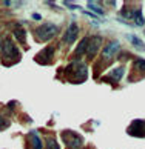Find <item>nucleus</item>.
I'll return each mask as SVG.
<instances>
[{"mask_svg": "<svg viewBox=\"0 0 145 149\" xmlns=\"http://www.w3.org/2000/svg\"><path fill=\"white\" fill-rule=\"evenodd\" d=\"M2 54H3L2 60H3L5 65H13V63H15V62H19V60H20V52H19V49L15 48V45L9 40V38H6V40L3 42Z\"/></svg>", "mask_w": 145, "mask_h": 149, "instance_id": "nucleus-1", "label": "nucleus"}, {"mask_svg": "<svg viewBox=\"0 0 145 149\" xmlns=\"http://www.w3.org/2000/svg\"><path fill=\"white\" fill-rule=\"evenodd\" d=\"M88 6H90V9H93V11H96V13H99L100 15L103 14V9L100 8V6H97V5L94 3V2H88Z\"/></svg>", "mask_w": 145, "mask_h": 149, "instance_id": "nucleus-16", "label": "nucleus"}, {"mask_svg": "<svg viewBox=\"0 0 145 149\" xmlns=\"http://www.w3.org/2000/svg\"><path fill=\"white\" fill-rule=\"evenodd\" d=\"M46 149H60V146H59V143L56 141L54 139L49 137V139L46 140Z\"/></svg>", "mask_w": 145, "mask_h": 149, "instance_id": "nucleus-15", "label": "nucleus"}, {"mask_svg": "<svg viewBox=\"0 0 145 149\" xmlns=\"http://www.w3.org/2000/svg\"><path fill=\"white\" fill-rule=\"evenodd\" d=\"M66 75L71 81L74 83H80L87 79V66L83 63H71L66 68Z\"/></svg>", "mask_w": 145, "mask_h": 149, "instance_id": "nucleus-2", "label": "nucleus"}, {"mask_svg": "<svg viewBox=\"0 0 145 149\" xmlns=\"http://www.w3.org/2000/svg\"><path fill=\"white\" fill-rule=\"evenodd\" d=\"M119 48H120V43H119V42H116V40H114V42H110V45L105 46L103 52H102L103 58H107V60H108V58H111L116 52L119 51Z\"/></svg>", "mask_w": 145, "mask_h": 149, "instance_id": "nucleus-8", "label": "nucleus"}, {"mask_svg": "<svg viewBox=\"0 0 145 149\" xmlns=\"http://www.w3.org/2000/svg\"><path fill=\"white\" fill-rule=\"evenodd\" d=\"M128 134L134 135V137H145V121L144 120L133 121L130 129H128Z\"/></svg>", "mask_w": 145, "mask_h": 149, "instance_id": "nucleus-5", "label": "nucleus"}, {"mask_svg": "<svg viewBox=\"0 0 145 149\" xmlns=\"http://www.w3.org/2000/svg\"><path fill=\"white\" fill-rule=\"evenodd\" d=\"M57 25H54V23H45V25H42V26H39V28L34 31V37L37 38V40H40V42H48V40H51V38L57 34Z\"/></svg>", "mask_w": 145, "mask_h": 149, "instance_id": "nucleus-3", "label": "nucleus"}, {"mask_svg": "<svg viewBox=\"0 0 145 149\" xmlns=\"http://www.w3.org/2000/svg\"><path fill=\"white\" fill-rule=\"evenodd\" d=\"M14 36L17 37L20 42H25V31H23V29H20V28L15 29V31H14Z\"/></svg>", "mask_w": 145, "mask_h": 149, "instance_id": "nucleus-17", "label": "nucleus"}, {"mask_svg": "<svg viewBox=\"0 0 145 149\" xmlns=\"http://www.w3.org/2000/svg\"><path fill=\"white\" fill-rule=\"evenodd\" d=\"M9 125V121L6 118H3V115H0V129H5Z\"/></svg>", "mask_w": 145, "mask_h": 149, "instance_id": "nucleus-18", "label": "nucleus"}, {"mask_svg": "<svg viewBox=\"0 0 145 149\" xmlns=\"http://www.w3.org/2000/svg\"><path fill=\"white\" fill-rule=\"evenodd\" d=\"M133 19H134V22L137 25H144V19H142V9L137 8L136 13H133Z\"/></svg>", "mask_w": 145, "mask_h": 149, "instance_id": "nucleus-13", "label": "nucleus"}, {"mask_svg": "<svg viewBox=\"0 0 145 149\" xmlns=\"http://www.w3.org/2000/svg\"><path fill=\"white\" fill-rule=\"evenodd\" d=\"M134 68L141 72H145V60L144 58H137L134 60Z\"/></svg>", "mask_w": 145, "mask_h": 149, "instance_id": "nucleus-14", "label": "nucleus"}, {"mask_svg": "<svg viewBox=\"0 0 145 149\" xmlns=\"http://www.w3.org/2000/svg\"><path fill=\"white\" fill-rule=\"evenodd\" d=\"M87 45H88V38H82V42L79 43V46L76 49V56H82L83 51H87Z\"/></svg>", "mask_w": 145, "mask_h": 149, "instance_id": "nucleus-12", "label": "nucleus"}, {"mask_svg": "<svg viewBox=\"0 0 145 149\" xmlns=\"http://www.w3.org/2000/svg\"><path fill=\"white\" fill-rule=\"evenodd\" d=\"M30 137H31V143H32V146H34V149H43L42 140H40V137H39V134H37L36 131H31L30 132Z\"/></svg>", "mask_w": 145, "mask_h": 149, "instance_id": "nucleus-10", "label": "nucleus"}, {"mask_svg": "<svg viewBox=\"0 0 145 149\" xmlns=\"http://www.w3.org/2000/svg\"><path fill=\"white\" fill-rule=\"evenodd\" d=\"M62 140L70 149H79L83 145L82 135L76 134V132H72V131H63L62 132Z\"/></svg>", "mask_w": 145, "mask_h": 149, "instance_id": "nucleus-4", "label": "nucleus"}, {"mask_svg": "<svg viewBox=\"0 0 145 149\" xmlns=\"http://www.w3.org/2000/svg\"><path fill=\"white\" fill-rule=\"evenodd\" d=\"M100 43H102V37H91V38H88V45H87L88 57H94V56H96Z\"/></svg>", "mask_w": 145, "mask_h": 149, "instance_id": "nucleus-6", "label": "nucleus"}, {"mask_svg": "<svg viewBox=\"0 0 145 149\" xmlns=\"http://www.w3.org/2000/svg\"><path fill=\"white\" fill-rule=\"evenodd\" d=\"M124 72H125L124 66H119V68H116V69H111L110 74H108V77H111V79L116 80V81H119V80L122 79V75H124Z\"/></svg>", "mask_w": 145, "mask_h": 149, "instance_id": "nucleus-9", "label": "nucleus"}, {"mask_svg": "<svg viewBox=\"0 0 145 149\" xmlns=\"http://www.w3.org/2000/svg\"><path fill=\"white\" fill-rule=\"evenodd\" d=\"M32 19H34V20H40L42 17H40V14H32Z\"/></svg>", "mask_w": 145, "mask_h": 149, "instance_id": "nucleus-19", "label": "nucleus"}, {"mask_svg": "<svg viewBox=\"0 0 145 149\" xmlns=\"http://www.w3.org/2000/svg\"><path fill=\"white\" fill-rule=\"evenodd\" d=\"M128 38L131 40V45L134 46L136 49H139V51H145V45L142 43V40L137 36H128Z\"/></svg>", "mask_w": 145, "mask_h": 149, "instance_id": "nucleus-11", "label": "nucleus"}, {"mask_svg": "<svg viewBox=\"0 0 145 149\" xmlns=\"http://www.w3.org/2000/svg\"><path fill=\"white\" fill-rule=\"evenodd\" d=\"M0 46H2V43H0Z\"/></svg>", "mask_w": 145, "mask_h": 149, "instance_id": "nucleus-20", "label": "nucleus"}, {"mask_svg": "<svg viewBox=\"0 0 145 149\" xmlns=\"http://www.w3.org/2000/svg\"><path fill=\"white\" fill-rule=\"evenodd\" d=\"M77 32H79V26H77V23H71L68 26V29H66L65 32V36H63V42L65 43H72L76 40V37H77Z\"/></svg>", "mask_w": 145, "mask_h": 149, "instance_id": "nucleus-7", "label": "nucleus"}]
</instances>
